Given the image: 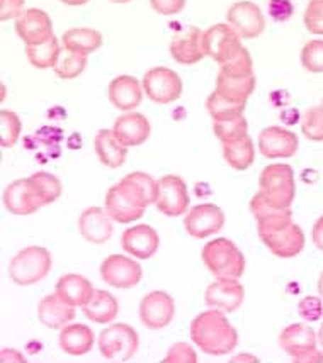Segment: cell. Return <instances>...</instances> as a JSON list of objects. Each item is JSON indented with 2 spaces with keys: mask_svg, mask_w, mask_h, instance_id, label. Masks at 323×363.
Returning a JSON list of instances; mask_svg holds the SVG:
<instances>
[{
  "mask_svg": "<svg viewBox=\"0 0 323 363\" xmlns=\"http://www.w3.org/2000/svg\"><path fill=\"white\" fill-rule=\"evenodd\" d=\"M16 33L29 45H40L53 36V23L50 16L41 9H28L16 19Z\"/></svg>",
  "mask_w": 323,
  "mask_h": 363,
  "instance_id": "19",
  "label": "cell"
},
{
  "mask_svg": "<svg viewBox=\"0 0 323 363\" xmlns=\"http://www.w3.org/2000/svg\"><path fill=\"white\" fill-rule=\"evenodd\" d=\"M219 72L226 73L231 77H251L253 75V62L247 48H242L234 58L228 60L226 63L219 65Z\"/></svg>",
  "mask_w": 323,
  "mask_h": 363,
  "instance_id": "41",
  "label": "cell"
},
{
  "mask_svg": "<svg viewBox=\"0 0 323 363\" xmlns=\"http://www.w3.org/2000/svg\"><path fill=\"white\" fill-rule=\"evenodd\" d=\"M79 231L92 245H104L113 236V218L102 207H89L79 218Z\"/></svg>",
  "mask_w": 323,
  "mask_h": 363,
  "instance_id": "22",
  "label": "cell"
},
{
  "mask_svg": "<svg viewBox=\"0 0 323 363\" xmlns=\"http://www.w3.org/2000/svg\"><path fill=\"white\" fill-rule=\"evenodd\" d=\"M94 291H96V289L92 287L90 280L85 279L84 275L77 274L60 277L57 282V289H55V292H57L65 302L73 306V308H82V306L87 304L90 297L94 296Z\"/></svg>",
  "mask_w": 323,
  "mask_h": 363,
  "instance_id": "27",
  "label": "cell"
},
{
  "mask_svg": "<svg viewBox=\"0 0 323 363\" xmlns=\"http://www.w3.org/2000/svg\"><path fill=\"white\" fill-rule=\"evenodd\" d=\"M60 2L67 4V6H72V7H79V6H85L89 0H60Z\"/></svg>",
  "mask_w": 323,
  "mask_h": 363,
  "instance_id": "50",
  "label": "cell"
},
{
  "mask_svg": "<svg viewBox=\"0 0 323 363\" xmlns=\"http://www.w3.org/2000/svg\"><path fill=\"white\" fill-rule=\"evenodd\" d=\"M82 311H84V316L89 321L96 324H109L118 316L119 304L113 294L96 289L87 304L82 306Z\"/></svg>",
  "mask_w": 323,
  "mask_h": 363,
  "instance_id": "29",
  "label": "cell"
},
{
  "mask_svg": "<svg viewBox=\"0 0 323 363\" xmlns=\"http://www.w3.org/2000/svg\"><path fill=\"white\" fill-rule=\"evenodd\" d=\"M258 189L273 206L290 209L296 197L295 170L286 163L267 165L258 177Z\"/></svg>",
  "mask_w": 323,
  "mask_h": 363,
  "instance_id": "4",
  "label": "cell"
},
{
  "mask_svg": "<svg viewBox=\"0 0 323 363\" xmlns=\"http://www.w3.org/2000/svg\"><path fill=\"white\" fill-rule=\"evenodd\" d=\"M223 158L235 170H247V168L252 167L253 160H256V146H253V141L248 136H245L243 140L226 143V145H223Z\"/></svg>",
  "mask_w": 323,
  "mask_h": 363,
  "instance_id": "33",
  "label": "cell"
},
{
  "mask_svg": "<svg viewBox=\"0 0 323 363\" xmlns=\"http://www.w3.org/2000/svg\"><path fill=\"white\" fill-rule=\"evenodd\" d=\"M26 56H28L29 63L38 70L55 68L62 56V46H60L58 38L51 36L50 40L40 43V45L26 46Z\"/></svg>",
  "mask_w": 323,
  "mask_h": 363,
  "instance_id": "32",
  "label": "cell"
},
{
  "mask_svg": "<svg viewBox=\"0 0 323 363\" xmlns=\"http://www.w3.org/2000/svg\"><path fill=\"white\" fill-rule=\"evenodd\" d=\"M99 352L107 360L128 362L136 355L140 336L129 324L118 323L104 328L99 335Z\"/></svg>",
  "mask_w": 323,
  "mask_h": 363,
  "instance_id": "8",
  "label": "cell"
},
{
  "mask_svg": "<svg viewBox=\"0 0 323 363\" xmlns=\"http://www.w3.org/2000/svg\"><path fill=\"white\" fill-rule=\"evenodd\" d=\"M158 213L167 218H179L189 207V192L186 182L179 175H163L158 180V196L155 201Z\"/></svg>",
  "mask_w": 323,
  "mask_h": 363,
  "instance_id": "11",
  "label": "cell"
},
{
  "mask_svg": "<svg viewBox=\"0 0 323 363\" xmlns=\"http://www.w3.org/2000/svg\"><path fill=\"white\" fill-rule=\"evenodd\" d=\"M143 270L140 263L124 255H109L101 263V279L116 289H131L141 282Z\"/></svg>",
  "mask_w": 323,
  "mask_h": 363,
  "instance_id": "12",
  "label": "cell"
},
{
  "mask_svg": "<svg viewBox=\"0 0 323 363\" xmlns=\"http://www.w3.org/2000/svg\"><path fill=\"white\" fill-rule=\"evenodd\" d=\"M38 318L50 330H62L75 319V308L65 302L57 292L43 297L38 304Z\"/></svg>",
  "mask_w": 323,
  "mask_h": 363,
  "instance_id": "25",
  "label": "cell"
},
{
  "mask_svg": "<svg viewBox=\"0 0 323 363\" xmlns=\"http://www.w3.org/2000/svg\"><path fill=\"white\" fill-rule=\"evenodd\" d=\"M301 65L310 73H323V40H312L303 46Z\"/></svg>",
  "mask_w": 323,
  "mask_h": 363,
  "instance_id": "42",
  "label": "cell"
},
{
  "mask_svg": "<svg viewBox=\"0 0 323 363\" xmlns=\"http://www.w3.org/2000/svg\"><path fill=\"white\" fill-rule=\"evenodd\" d=\"M303 21L310 33L323 36V0H310Z\"/></svg>",
  "mask_w": 323,
  "mask_h": 363,
  "instance_id": "43",
  "label": "cell"
},
{
  "mask_svg": "<svg viewBox=\"0 0 323 363\" xmlns=\"http://www.w3.org/2000/svg\"><path fill=\"white\" fill-rule=\"evenodd\" d=\"M191 340L206 355L223 357L236 348L239 333L223 311L209 308L192 319Z\"/></svg>",
  "mask_w": 323,
  "mask_h": 363,
  "instance_id": "2",
  "label": "cell"
},
{
  "mask_svg": "<svg viewBox=\"0 0 323 363\" xmlns=\"http://www.w3.org/2000/svg\"><path fill=\"white\" fill-rule=\"evenodd\" d=\"M201 257L217 279H240L245 272L243 253L226 238H217L206 243Z\"/></svg>",
  "mask_w": 323,
  "mask_h": 363,
  "instance_id": "3",
  "label": "cell"
},
{
  "mask_svg": "<svg viewBox=\"0 0 323 363\" xmlns=\"http://www.w3.org/2000/svg\"><path fill=\"white\" fill-rule=\"evenodd\" d=\"M45 206L31 177L12 182L4 190V207L14 216H31Z\"/></svg>",
  "mask_w": 323,
  "mask_h": 363,
  "instance_id": "13",
  "label": "cell"
},
{
  "mask_svg": "<svg viewBox=\"0 0 323 363\" xmlns=\"http://www.w3.org/2000/svg\"><path fill=\"white\" fill-rule=\"evenodd\" d=\"M31 180L36 187L38 194L45 202V206L53 204L55 201H58L60 196L63 192V185L60 182L58 177L53 174H48V172H36V174L31 175Z\"/></svg>",
  "mask_w": 323,
  "mask_h": 363,
  "instance_id": "37",
  "label": "cell"
},
{
  "mask_svg": "<svg viewBox=\"0 0 323 363\" xmlns=\"http://www.w3.org/2000/svg\"><path fill=\"white\" fill-rule=\"evenodd\" d=\"M318 343H320V347H322V352H323V323H322V326H320V331H318Z\"/></svg>",
  "mask_w": 323,
  "mask_h": 363,
  "instance_id": "52",
  "label": "cell"
},
{
  "mask_svg": "<svg viewBox=\"0 0 323 363\" xmlns=\"http://www.w3.org/2000/svg\"><path fill=\"white\" fill-rule=\"evenodd\" d=\"M202 46H204L206 56L219 65L234 58L243 48L240 34L228 24L211 26L208 31L202 34Z\"/></svg>",
  "mask_w": 323,
  "mask_h": 363,
  "instance_id": "10",
  "label": "cell"
},
{
  "mask_svg": "<svg viewBox=\"0 0 323 363\" xmlns=\"http://www.w3.org/2000/svg\"><path fill=\"white\" fill-rule=\"evenodd\" d=\"M318 294H320L322 299H323V270H322L320 277H318Z\"/></svg>",
  "mask_w": 323,
  "mask_h": 363,
  "instance_id": "51",
  "label": "cell"
},
{
  "mask_svg": "<svg viewBox=\"0 0 323 363\" xmlns=\"http://www.w3.org/2000/svg\"><path fill=\"white\" fill-rule=\"evenodd\" d=\"M51 270V253L43 246H28L12 257L9 277L21 287H28L45 279Z\"/></svg>",
  "mask_w": 323,
  "mask_h": 363,
  "instance_id": "5",
  "label": "cell"
},
{
  "mask_svg": "<svg viewBox=\"0 0 323 363\" xmlns=\"http://www.w3.org/2000/svg\"><path fill=\"white\" fill-rule=\"evenodd\" d=\"M26 0H0V19H17L23 14Z\"/></svg>",
  "mask_w": 323,
  "mask_h": 363,
  "instance_id": "48",
  "label": "cell"
},
{
  "mask_svg": "<svg viewBox=\"0 0 323 363\" xmlns=\"http://www.w3.org/2000/svg\"><path fill=\"white\" fill-rule=\"evenodd\" d=\"M318 338L307 324H290L279 335V347L296 363H320L323 353L317 350Z\"/></svg>",
  "mask_w": 323,
  "mask_h": 363,
  "instance_id": "7",
  "label": "cell"
},
{
  "mask_svg": "<svg viewBox=\"0 0 323 363\" xmlns=\"http://www.w3.org/2000/svg\"><path fill=\"white\" fill-rule=\"evenodd\" d=\"M113 131L124 146H140L152 135V126L143 114L129 111L114 121Z\"/></svg>",
  "mask_w": 323,
  "mask_h": 363,
  "instance_id": "23",
  "label": "cell"
},
{
  "mask_svg": "<svg viewBox=\"0 0 323 363\" xmlns=\"http://www.w3.org/2000/svg\"><path fill=\"white\" fill-rule=\"evenodd\" d=\"M245 291L239 279H217L208 285L204 292V302L208 308L219 309L223 313H235L243 304Z\"/></svg>",
  "mask_w": 323,
  "mask_h": 363,
  "instance_id": "17",
  "label": "cell"
},
{
  "mask_svg": "<svg viewBox=\"0 0 323 363\" xmlns=\"http://www.w3.org/2000/svg\"><path fill=\"white\" fill-rule=\"evenodd\" d=\"M226 23L243 40H256L265 29V17L262 14L261 7L248 0H240L228 9Z\"/></svg>",
  "mask_w": 323,
  "mask_h": 363,
  "instance_id": "14",
  "label": "cell"
},
{
  "mask_svg": "<svg viewBox=\"0 0 323 363\" xmlns=\"http://www.w3.org/2000/svg\"><path fill=\"white\" fill-rule=\"evenodd\" d=\"M109 2H113V4H128V2H133V0H109Z\"/></svg>",
  "mask_w": 323,
  "mask_h": 363,
  "instance_id": "53",
  "label": "cell"
},
{
  "mask_svg": "<svg viewBox=\"0 0 323 363\" xmlns=\"http://www.w3.org/2000/svg\"><path fill=\"white\" fill-rule=\"evenodd\" d=\"M301 133L310 141H323V106L310 107L301 119Z\"/></svg>",
  "mask_w": 323,
  "mask_h": 363,
  "instance_id": "40",
  "label": "cell"
},
{
  "mask_svg": "<svg viewBox=\"0 0 323 363\" xmlns=\"http://www.w3.org/2000/svg\"><path fill=\"white\" fill-rule=\"evenodd\" d=\"M187 0H150L153 11L160 16H175L180 14L186 7Z\"/></svg>",
  "mask_w": 323,
  "mask_h": 363,
  "instance_id": "46",
  "label": "cell"
},
{
  "mask_svg": "<svg viewBox=\"0 0 323 363\" xmlns=\"http://www.w3.org/2000/svg\"><path fill=\"white\" fill-rule=\"evenodd\" d=\"M213 131L218 140L221 141V145H226V143H235L248 136V124L243 116L226 121H213Z\"/></svg>",
  "mask_w": 323,
  "mask_h": 363,
  "instance_id": "36",
  "label": "cell"
},
{
  "mask_svg": "<svg viewBox=\"0 0 323 363\" xmlns=\"http://www.w3.org/2000/svg\"><path fill=\"white\" fill-rule=\"evenodd\" d=\"M320 106H323V99H322V104H320Z\"/></svg>",
  "mask_w": 323,
  "mask_h": 363,
  "instance_id": "54",
  "label": "cell"
},
{
  "mask_svg": "<svg viewBox=\"0 0 323 363\" xmlns=\"http://www.w3.org/2000/svg\"><path fill=\"white\" fill-rule=\"evenodd\" d=\"M167 363L174 362V363H196L197 362V355L194 352L192 347H189L187 343H175L174 347L169 350L167 353L165 360Z\"/></svg>",
  "mask_w": 323,
  "mask_h": 363,
  "instance_id": "45",
  "label": "cell"
},
{
  "mask_svg": "<svg viewBox=\"0 0 323 363\" xmlns=\"http://www.w3.org/2000/svg\"><path fill=\"white\" fill-rule=\"evenodd\" d=\"M107 95L116 109L129 112L143 101V84L131 75H119L109 84Z\"/></svg>",
  "mask_w": 323,
  "mask_h": 363,
  "instance_id": "24",
  "label": "cell"
},
{
  "mask_svg": "<svg viewBox=\"0 0 323 363\" xmlns=\"http://www.w3.org/2000/svg\"><path fill=\"white\" fill-rule=\"evenodd\" d=\"M245 104L242 101H231V99L223 97L218 92H213L206 101V111L213 121H226L235 119L243 116Z\"/></svg>",
  "mask_w": 323,
  "mask_h": 363,
  "instance_id": "35",
  "label": "cell"
},
{
  "mask_svg": "<svg viewBox=\"0 0 323 363\" xmlns=\"http://www.w3.org/2000/svg\"><path fill=\"white\" fill-rule=\"evenodd\" d=\"M298 145V136L295 133L279 126L262 129L258 135V151L269 160L295 157Z\"/></svg>",
  "mask_w": 323,
  "mask_h": 363,
  "instance_id": "18",
  "label": "cell"
},
{
  "mask_svg": "<svg viewBox=\"0 0 323 363\" xmlns=\"http://www.w3.org/2000/svg\"><path fill=\"white\" fill-rule=\"evenodd\" d=\"M253 90H256V75L231 77L223 72L218 73L214 92L223 95V97L231 99V101L247 102V99L253 94Z\"/></svg>",
  "mask_w": 323,
  "mask_h": 363,
  "instance_id": "31",
  "label": "cell"
},
{
  "mask_svg": "<svg viewBox=\"0 0 323 363\" xmlns=\"http://www.w3.org/2000/svg\"><path fill=\"white\" fill-rule=\"evenodd\" d=\"M251 213L256 218L257 224H274V223H284V221H292V211L290 209H281V207H275L270 204L267 199L262 196L261 192H257L251 201Z\"/></svg>",
  "mask_w": 323,
  "mask_h": 363,
  "instance_id": "34",
  "label": "cell"
},
{
  "mask_svg": "<svg viewBox=\"0 0 323 363\" xmlns=\"http://www.w3.org/2000/svg\"><path fill=\"white\" fill-rule=\"evenodd\" d=\"M94 331L85 324H67L60 330L58 345L63 350V353L70 357H82L89 353L94 347Z\"/></svg>",
  "mask_w": 323,
  "mask_h": 363,
  "instance_id": "26",
  "label": "cell"
},
{
  "mask_svg": "<svg viewBox=\"0 0 323 363\" xmlns=\"http://www.w3.org/2000/svg\"><path fill=\"white\" fill-rule=\"evenodd\" d=\"M312 240H313V245H315L320 252H323V216L322 218H318L317 223L313 224Z\"/></svg>",
  "mask_w": 323,
  "mask_h": 363,
  "instance_id": "49",
  "label": "cell"
},
{
  "mask_svg": "<svg viewBox=\"0 0 323 363\" xmlns=\"http://www.w3.org/2000/svg\"><path fill=\"white\" fill-rule=\"evenodd\" d=\"M85 67H87V56L72 53V51L65 50V53L60 56L57 67H55L53 70L57 73L58 79L73 80L84 73Z\"/></svg>",
  "mask_w": 323,
  "mask_h": 363,
  "instance_id": "38",
  "label": "cell"
},
{
  "mask_svg": "<svg viewBox=\"0 0 323 363\" xmlns=\"http://www.w3.org/2000/svg\"><path fill=\"white\" fill-rule=\"evenodd\" d=\"M202 33L196 26H189L186 31L175 34L172 38L169 51L170 56L180 65H196L204 58V46H202Z\"/></svg>",
  "mask_w": 323,
  "mask_h": 363,
  "instance_id": "21",
  "label": "cell"
},
{
  "mask_svg": "<svg viewBox=\"0 0 323 363\" xmlns=\"http://www.w3.org/2000/svg\"><path fill=\"white\" fill-rule=\"evenodd\" d=\"M292 11H295V7H292L291 0H270L269 2V16L278 23L290 19Z\"/></svg>",
  "mask_w": 323,
  "mask_h": 363,
  "instance_id": "47",
  "label": "cell"
},
{
  "mask_svg": "<svg viewBox=\"0 0 323 363\" xmlns=\"http://www.w3.org/2000/svg\"><path fill=\"white\" fill-rule=\"evenodd\" d=\"M123 250L131 257L140 258V260H148L158 252L160 246V238L148 224H138V226L124 229L121 236Z\"/></svg>",
  "mask_w": 323,
  "mask_h": 363,
  "instance_id": "20",
  "label": "cell"
},
{
  "mask_svg": "<svg viewBox=\"0 0 323 363\" xmlns=\"http://www.w3.org/2000/svg\"><path fill=\"white\" fill-rule=\"evenodd\" d=\"M143 90L146 97L155 104H172L182 95V80L174 70L167 67L150 68L143 75Z\"/></svg>",
  "mask_w": 323,
  "mask_h": 363,
  "instance_id": "9",
  "label": "cell"
},
{
  "mask_svg": "<svg viewBox=\"0 0 323 363\" xmlns=\"http://www.w3.org/2000/svg\"><path fill=\"white\" fill-rule=\"evenodd\" d=\"M63 48L72 53L89 56L102 46V34L90 28H73L63 33Z\"/></svg>",
  "mask_w": 323,
  "mask_h": 363,
  "instance_id": "30",
  "label": "cell"
},
{
  "mask_svg": "<svg viewBox=\"0 0 323 363\" xmlns=\"http://www.w3.org/2000/svg\"><path fill=\"white\" fill-rule=\"evenodd\" d=\"M21 123L19 116L12 111H0V140H2V148H12L17 141H19Z\"/></svg>",
  "mask_w": 323,
  "mask_h": 363,
  "instance_id": "39",
  "label": "cell"
},
{
  "mask_svg": "<svg viewBox=\"0 0 323 363\" xmlns=\"http://www.w3.org/2000/svg\"><path fill=\"white\" fill-rule=\"evenodd\" d=\"M96 153L102 165L119 168L124 165L128 157V146H124L114 135L113 129H101L94 140Z\"/></svg>",
  "mask_w": 323,
  "mask_h": 363,
  "instance_id": "28",
  "label": "cell"
},
{
  "mask_svg": "<svg viewBox=\"0 0 323 363\" xmlns=\"http://www.w3.org/2000/svg\"><path fill=\"white\" fill-rule=\"evenodd\" d=\"M223 226H225V213L221 211V207L209 204V202L192 207L184 218V228H186L187 235L197 238V240L221 231Z\"/></svg>",
  "mask_w": 323,
  "mask_h": 363,
  "instance_id": "16",
  "label": "cell"
},
{
  "mask_svg": "<svg viewBox=\"0 0 323 363\" xmlns=\"http://www.w3.org/2000/svg\"><path fill=\"white\" fill-rule=\"evenodd\" d=\"M175 314V302L163 291H153L140 302V321L148 330H162L169 326Z\"/></svg>",
  "mask_w": 323,
  "mask_h": 363,
  "instance_id": "15",
  "label": "cell"
},
{
  "mask_svg": "<svg viewBox=\"0 0 323 363\" xmlns=\"http://www.w3.org/2000/svg\"><path fill=\"white\" fill-rule=\"evenodd\" d=\"M158 182L145 172H133L107 190L104 209L119 224H128L143 218L146 207L155 204Z\"/></svg>",
  "mask_w": 323,
  "mask_h": 363,
  "instance_id": "1",
  "label": "cell"
},
{
  "mask_svg": "<svg viewBox=\"0 0 323 363\" xmlns=\"http://www.w3.org/2000/svg\"><path fill=\"white\" fill-rule=\"evenodd\" d=\"M298 314L307 323H315L323 316V302L320 297L308 296L298 302Z\"/></svg>",
  "mask_w": 323,
  "mask_h": 363,
  "instance_id": "44",
  "label": "cell"
},
{
  "mask_svg": "<svg viewBox=\"0 0 323 363\" xmlns=\"http://www.w3.org/2000/svg\"><path fill=\"white\" fill-rule=\"evenodd\" d=\"M258 238L278 258H292L305 248V233L292 221L257 224Z\"/></svg>",
  "mask_w": 323,
  "mask_h": 363,
  "instance_id": "6",
  "label": "cell"
}]
</instances>
